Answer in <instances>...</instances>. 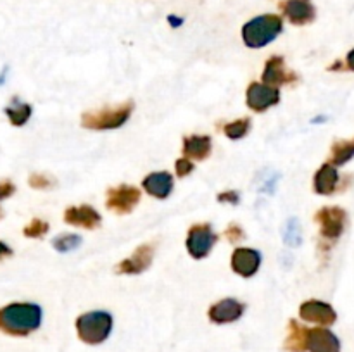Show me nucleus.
Returning <instances> with one entry per match:
<instances>
[{
    "label": "nucleus",
    "mask_w": 354,
    "mask_h": 352,
    "mask_svg": "<svg viewBox=\"0 0 354 352\" xmlns=\"http://www.w3.org/2000/svg\"><path fill=\"white\" fill-rule=\"evenodd\" d=\"M41 324V307L33 302H12L0 309V331L26 337Z\"/></svg>",
    "instance_id": "1"
},
{
    "label": "nucleus",
    "mask_w": 354,
    "mask_h": 352,
    "mask_svg": "<svg viewBox=\"0 0 354 352\" xmlns=\"http://www.w3.org/2000/svg\"><path fill=\"white\" fill-rule=\"evenodd\" d=\"M283 30L282 17L277 14H263L254 17L242 28L244 43L251 48H261L272 43Z\"/></svg>",
    "instance_id": "2"
},
{
    "label": "nucleus",
    "mask_w": 354,
    "mask_h": 352,
    "mask_svg": "<svg viewBox=\"0 0 354 352\" xmlns=\"http://www.w3.org/2000/svg\"><path fill=\"white\" fill-rule=\"evenodd\" d=\"M113 330V316L106 311L85 313L76 320V331L80 340L88 345L102 344L107 340Z\"/></svg>",
    "instance_id": "3"
},
{
    "label": "nucleus",
    "mask_w": 354,
    "mask_h": 352,
    "mask_svg": "<svg viewBox=\"0 0 354 352\" xmlns=\"http://www.w3.org/2000/svg\"><path fill=\"white\" fill-rule=\"evenodd\" d=\"M133 110V102H124L114 107L85 113L82 117V124L88 130H114L128 121Z\"/></svg>",
    "instance_id": "4"
},
{
    "label": "nucleus",
    "mask_w": 354,
    "mask_h": 352,
    "mask_svg": "<svg viewBox=\"0 0 354 352\" xmlns=\"http://www.w3.org/2000/svg\"><path fill=\"white\" fill-rule=\"evenodd\" d=\"M216 240L218 235L214 233L209 223L194 224L187 237V251L194 259H203L209 254Z\"/></svg>",
    "instance_id": "5"
},
{
    "label": "nucleus",
    "mask_w": 354,
    "mask_h": 352,
    "mask_svg": "<svg viewBox=\"0 0 354 352\" xmlns=\"http://www.w3.org/2000/svg\"><path fill=\"white\" fill-rule=\"evenodd\" d=\"M140 200V190L130 185H120L107 190L106 206L116 214H128Z\"/></svg>",
    "instance_id": "6"
},
{
    "label": "nucleus",
    "mask_w": 354,
    "mask_h": 352,
    "mask_svg": "<svg viewBox=\"0 0 354 352\" xmlns=\"http://www.w3.org/2000/svg\"><path fill=\"white\" fill-rule=\"evenodd\" d=\"M315 219L320 223L322 237L335 240L342 235L346 224V211L341 207H324L315 214Z\"/></svg>",
    "instance_id": "7"
},
{
    "label": "nucleus",
    "mask_w": 354,
    "mask_h": 352,
    "mask_svg": "<svg viewBox=\"0 0 354 352\" xmlns=\"http://www.w3.org/2000/svg\"><path fill=\"white\" fill-rule=\"evenodd\" d=\"M245 100H248V106L251 107L254 113H265L266 109H270L272 106L279 104L280 93L275 86H270L266 83H251L245 93Z\"/></svg>",
    "instance_id": "8"
},
{
    "label": "nucleus",
    "mask_w": 354,
    "mask_h": 352,
    "mask_svg": "<svg viewBox=\"0 0 354 352\" xmlns=\"http://www.w3.org/2000/svg\"><path fill=\"white\" fill-rule=\"evenodd\" d=\"M299 314L304 321L317 323L320 326H330L337 321V313L334 311V307L322 300H306L304 304H301Z\"/></svg>",
    "instance_id": "9"
},
{
    "label": "nucleus",
    "mask_w": 354,
    "mask_h": 352,
    "mask_svg": "<svg viewBox=\"0 0 354 352\" xmlns=\"http://www.w3.org/2000/svg\"><path fill=\"white\" fill-rule=\"evenodd\" d=\"M280 9H282L283 16L296 26L313 23L317 17V9L311 0H283L280 3Z\"/></svg>",
    "instance_id": "10"
},
{
    "label": "nucleus",
    "mask_w": 354,
    "mask_h": 352,
    "mask_svg": "<svg viewBox=\"0 0 354 352\" xmlns=\"http://www.w3.org/2000/svg\"><path fill=\"white\" fill-rule=\"evenodd\" d=\"M152 257H154V245H140L130 257L124 259V261H121L116 266V273H120V275H138V273H144L151 266Z\"/></svg>",
    "instance_id": "11"
},
{
    "label": "nucleus",
    "mask_w": 354,
    "mask_h": 352,
    "mask_svg": "<svg viewBox=\"0 0 354 352\" xmlns=\"http://www.w3.org/2000/svg\"><path fill=\"white\" fill-rule=\"evenodd\" d=\"M296 79H297V75L287 69L283 57H280V55H273V57H270L268 61H266L265 71H263V83L279 88V86L286 85V83L296 81Z\"/></svg>",
    "instance_id": "12"
},
{
    "label": "nucleus",
    "mask_w": 354,
    "mask_h": 352,
    "mask_svg": "<svg viewBox=\"0 0 354 352\" xmlns=\"http://www.w3.org/2000/svg\"><path fill=\"white\" fill-rule=\"evenodd\" d=\"M245 306L237 299H223L209 307V320L216 324L234 323L241 320L244 314Z\"/></svg>",
    "instance_id": "13"
},
{
    "label": "nucleus",
    "mask_w": 354,
    "mask_h": 352,
    "mask_svg": "<svg viewBox=\"0 0 354 352\" xmlns=\"http://www.w3.org/2000/svg\"><path fill=\"white\" fill-rule=\"evenodd\" d=\"M259 264H261V254L254 248L241 247L232 254V269L244 278L254 275L259 269Z\"/></svg>",
    "instance_id": "14"
},
{
    "label": "nucleus",
    "mask_w": 354,
    "mask_h": 352,
    "mask_svg": "<svg viewBox=\"0 0 354 352\" xmlns=\"http://www.w3.org/2000/svg\"><path fill=\"white\" fill-rule=\"evenodd\" d=\"M310 352H341V340L327 328H311L308 335Z\"/></svg>",
    "instance_id": "15"
},
{
    "label": "nucleus",
    "mask_w": 354,
    "mask_h": 352,
    "mask_svg": "<svg viewBox=\"0 0 354 352\" xmlns=\"http://www.w3.org/2000/svg\"><path fill=\"white\" fill-rule=\"evenodd\" d=\"M64 221L73 226L92 230L100 224V214L90 206H73L66 209Z\"/></svg>",
    "instance_id": "16"
},
{
    "label": "nucleus",
    "mask_w": 354,
    "mask_h": 352,
    "mask_svg": "<svg viewBox=\"0 0 354 352\" xmlns=\"http://www.w3.org/2000/svg\"><path fill=\"white\" fill-rule=\"evenodd\" d=\"M142 185L147 190L149 195L156 197V199H166L173 190V176L166 171L151 173L149 176H145Z\"/></svg>",
    "instance_id": "17"
},
{
    "label": "nucleus",
    "mask_w": 354,
    "mask_h": 352,
    "mask_svg": "<svg viewBox=\"0 0 354 352\" xmlns=\"http://www.w3.org/2000/svg\"><path fill=\"white\" fill-rule=\"evenodd\" d=\"M183 154L190 161H204L211 154V138L206 135H190L183 138Z\"/></svg>",
    "instance_id": "18"
},
{
    "label": "nucleus",
    "mask_w": 354,
    "mask_h": 352,
    "mask_svg": "<svg viewBox=\"0 0 354 352\" xmlns=\"http://www.w3.org/2000/svg\"><path fill=\"white\" fill-rule=\"evenodd\" d=\"M339 183V173L335 169L334 164L327 162V164L322 166L317 171L313 179L315 192L320 193V195H330V193L335 192Z\"/></svg>",
    "instance_id": "19"
},
{
    "label": "nucleus",
    "mask_w": 354,
    "mask_h": 352,
    "mask_svg": "<svg viewBox=\"0 0 354 352\" xmlns=\"http://www.w3.org/2000/svg\"><path fill=\"white\" fill-rule=\"evenodd\" d=\"M308 335H310V328L303 326L299 321L290 320L289 337H287V340H286V351L306 352L308 351Z\"/></svg>",
    "instance_id": "20"
},
{
    "label": "nucleus",
    "mask_w": 354,
    "mask_h": 352,
    "mask_svg": "<svg viewBox=\"0 0 354 352\" xmlns=\"http://www.w3.org/2000/svg\"><path fill=\"white\" fill-rule=\"evenodd\" d=\"M6 114L14 126H23L31 116V106L21 102L19 99H12V102L6 107Z\"/></svg>",
    "instance_id": "21"
},
{
    "label": "nucleus",
    "mask_w": 354,
    "mask_h": 352,
    "mask_svg": "<svg viewBox=\"0 0 354 352\" xmlns=\"http://www.w3.org/2000/svg\"><path fill=\"white\" fill-rule=\"evenodd\" d=\"M354 157V138L353 140H339L332 147L330 164L342 166Z\"/></svg>",
    "instance_id": "22"
},
{
    "label": "nucleus",
    "mask_w": 354,
    "mask_h": 352,
    "mask_svg": "<svg viewBox=\"0 0 354 352\" xmlns=\"http://www.w3.org/2000/svg\"><path fill=\"white\" fill-rule=\"evenodd\" d=\"M52 245L59 252H71L82 245V237L75 233H62L52 240Z\"/></svg>",
    "instance_id": "23"
},
{
    "label": "nucleus",
    "mask_w": 354,
    "mask_h": 352,
    "mask_svg": "<svg viewBox=\"0 0 354 352\" xmlns=\"http://www.w3.org/2000/svg\"><path fill=\"white\" fill-rule=\"evenodd\" d=\"M249 128H251V119H245V117H242V119L232 121V123L225 124L223 133L227 135L228 138H232V140H239V138H242L248 135Z\"/></svg>",
    "instance_id": "24"
},
{
    "label": "nucleus",
    "mask_w": 354,
    "mask_h": 352,
    "mask_svg": "<svg viewBox=\"0 0 354 352\" xmlns=\"http://www.w3.org/2000/svg\"><path fill=\"white\" fill-rule=\"evenodd\" d=\"M303 240V233H301V228H299V221L296 217L287 221L286 228H283V242L290 247H297Z\"/></svg>",
    "instance_id": "25"
},
{
    "label": "nucleus",
    "mask_w": 354,
    "mask_h": 352,
    "mask_svg": "<svg viewBox=\"0 0 354 352\" xmlns=\"http://www.w3.org/2000/svg\"><path fill=\"white\" fill-rule=\"evenodd\" d=\"M47 231H48V223H47V221L38 219V217H35V219L31 221V223L28 224V226H24L23 233H24V237H28V238H40V237H44V235L47 233Z\"/></svg>",
    "instance_id": "26"
},
{
    "label": "nucleus",
    "mask_w": 354,
    "mask_h": 352,
    "mask_svg": "<svg viewBox=\"0 0 354 352\" xmlns=\"http://www.w3.org/2000/svg\"><path fill=\"white\" fill-rule=\"evenodd\" d=\"M30 186H33V188L37 190H45V188H50L52 185H54V179L48 178V176L45 175H31L30 176Z\"/></svg>",
    "instance_id": "27"
},
{
    "label": "nucleus",
    "mask_w": 354,
    "mask_h": 352,
    "mask_svg": "<svg viewBox=\"0 0 354 352\" xmlns=\"http://www.w3.org/2000/svg\"><path fill=\"white\" fill-rule=\"evenodd\" d=\"M225 237L228 238V242H232V244H239L241 240H244V230H242L239 224H230V226L225 230Z\"/></svg>",
    "instance_id": "28"
},
{
    "label": "nucleus",
    "mask_w": 354,
    "mask_h": 352,
    "mask_svg": "<svg viewBox=\"0 0 354 352\" xmlns=\"http://www.w3.org/2000/svg\"><path fill=\"white\" fill-rule=\"evenodd\" d=\"M176 175L180 176V178H183V176H187L189 175V173H192V169H194V164H192V161H190V159H178V161H176Z\"/></svg>",
    "instance_id": "29"
},
{
    "label": "nucleus",
    "mask_w": 354,
    "mask_h": 352,
    "mask_svg": "<svg viewBox=\"0 0 354 352\" xmlns=\"http://www.w3.org/2000/svg\"><path fill=\"white\" fill-rule=\"evenodd\" d=\"M218 200H220V202H227V204H239L241 195H239L237 192H234V190H227V192H223L218 195Z\"/></svg>",
    "instance_id": "30"
},
{
    "label": "nucleus",
    "mask_w": 354,
    "mask_h": 352,
    "mask_svg": "<svg viewBox=\"0 0 354 352\" xmlns=\"http://www.w3.org/2000/svg\"><path fill=\"white\" fill-rule=\"evenodd\" d=\"M14 190H16V186H14V183H10L9 179H6V182H0V200H3V199H7V197L12 195Z\"/></svg>",
    "instance_id": "31"
},
{
    "label": "nucleus",
    "mask_w": 354,
    "mask_h": 352,
    "mask_svg": "<svg viewBox=\"0 0 354 352\" xmlns=\"http://www.w3.org/2000/svg\"><path fill=\"white\" fill-rule=\"evenodd\" d=\"M10 254H12V248L7 244H3V242H0V257H7Z\"/></svg>",
    "instance_id": "32"
},
{
    "label": "nucleus",
    "mask_w": 354,
    "mask_h": 352,
    "mask_svg": "<svg viewBox=\"0 0 354 352\" xmlns=\"http://www.w3.org/2000/svg\"><path fill=\"white\" fill-rule=\"evenodd\" d=\"M346 64H348V69L354 71V48L348 54V59H346Z\"/></svg>",
    "instance_id": "33"
},
{
    "label": "nucleus",
    "mask_w": 354,
    "mask_h": 352,
    "mask_svg": "<svg viewBox=\"0 0 354 352\" xmlns=\"http://www.w3.org/2000/svg\"><path fill=\"white\" fill-rule=\"evenodd\" d=\"M168 21H169V23H171V26H173V28L180 26V24L183 23V19H180V17H176V16H169V17H168Z\"/></svg>",
    "instance_id": "34"
},
{
    "label": "nucleus",
    "mask_w": 354,
    "mask_h": 352,
    "mask_svg": "<svg viewBox=\"0 0 354 352\" xmlns=\"http://www.w3.org/2000/svg\"><path fill=\"white\" fill-rule=\"evenodd\" d=\"M2 214H3V213H2V209H0V217H2Z\"/></svg>",
    "instance_id": "35"
}]
</instances>
